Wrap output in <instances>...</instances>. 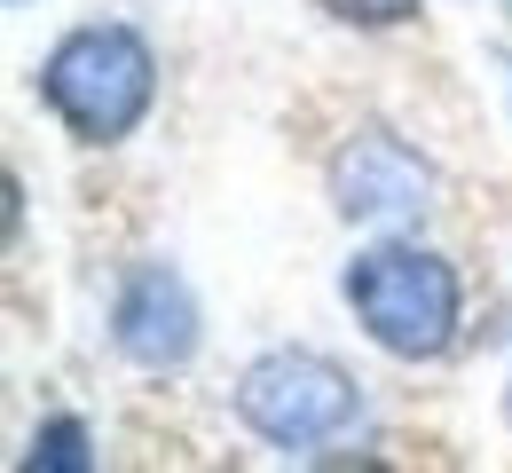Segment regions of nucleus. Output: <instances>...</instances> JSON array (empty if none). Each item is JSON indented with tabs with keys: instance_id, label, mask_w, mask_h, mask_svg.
Returning <instances> with one entry per match:
<instances>
[{
	"instance_id": "2",
	"label": "nucleus",
	"mask_w": 512,
	"mask_h": 473,
	"mask_svg": "<svg viewBox=\"0 0 512 473\" xmlns=\"http://www.w3.org/2000/svg\"><path fill=\"white\" fill-rule=\"evenodd\" d=\"M347 308H355V324L379 339L386 355L434 363V355H449V339H457L465 292H457V269H449L442 253L371 245V253H355V269H347Z\"/></svg>"
},
{
	"instance_id": "1",
	"label": "nucleus",
	"mask_w": 512,
	"mask_h": 473,
	"mask_svg": "<svg viewBox=\"0 0 512 473\" xmlns=\"http://www.w3.org/2000/svg\"><path fill=\"white\" fill-rule=\"evenodd\" d=\"M40 95L79 142H119L142 127V111L158 95V56L134 24H79L48 48Z\"/></svg>"
},
{
	"instance_id": "7",
	"label": "nucleus",
	"mask_w": 512,
	"mask_h": 473,
	"mask_svg": "<svg viewBox=\"0 0 512 473\" xmlns=\"http://www.w3.org/2000/svg\"><path fill=\"white\" fill-rule=\"evenodd\" d=\"M339 24H402V16H418V0H323Z\"/></svg>"
},
{
	"instance_id": "8",
	"label": "nucleus",
	"mask_w": 512,
	"mask_h": 473,
	"mask_svg": "<svg viewBox=\"0 0 512 473\" xmlns=\"http://www.w3.org/2000/svg\"><path fill=\"white\" fill-rule=\"evenodd\" d=\"M505 418H512V379H505Z\"/></svg>"
},
{
	"instance_id": "3",
	"label": "nucleus",
	"mask_w": 512,
	"mask_h": 473,
	"mask_svg": "<svg viewBox=\"0 0 512 473\" xmlns=\"http://www.w3.org/2000/svg\"><path fill=\"white\" fill-rule=\"evenodd\" d=\"M355 410H363L355 379L331 355H316V347H276V355L245 363V379H237V418L260 442H276V450L339 442L355 426Z\"/></svg>"
},
{
	"instance_id": "5",
	"label": "nucleus",
	"mask_w": 512,
	"mask_h": 473,
	"mask_svg": "<svg viewBox=\"0 0 512 473\" xmlns=\"http://www.w3.org/2000/svg\"><path fill=\"white\" fill-rule=\"evenodd\" d=\"M111 339L119 355L142 371H182L197 355V292L166 261H142L119 284V308H111Z\"/></svg>"
},
{
	"instance_id": "4",
	"label": "nucleus",
	"mask_w": 512,
	"mask_h": 473,
	"mask_svg": "<svg viewBox=\"0 0 512 473\" xmlns=\"http://www.w3.org/2000/svg\"><path fill=\"white\" fill-rule=\"evenodd\" d=\"M331 205L347 221H371V229H394V221H418L434 205V166L386 127H363L355 142L331 150Z\"/></svg>"
},
{
	"instance_id": "6",
	"label": "nucleus",
	"mask_w": 512,
	"mask_h": 473,
	"mask_svg": "<svg viewBox=\"0 0 512 473\" xmlns=\"http://www.w3.org/2000/svg\"><path fill=\"white\" fill-rule=\"evenodd\" d=\"M32 466H48V473H87V466H95L87 426H79V418H48V426L32 434Z\"/></svg>"
},
{
	"instance_id": "9",
	"label": "nucleus",
	"mask_w": 512,
	"mask_h": 473,
	"mask_svg": "<svg viewBox=\"0 0 512 473\" xmlns=\"http://www.w3.org/2000/svg\"><path fill=\"white\" fill-rule=\"evenodd\" d=\"M505 8H512V0H505Z\"/></svg>"
}]
</instances>
